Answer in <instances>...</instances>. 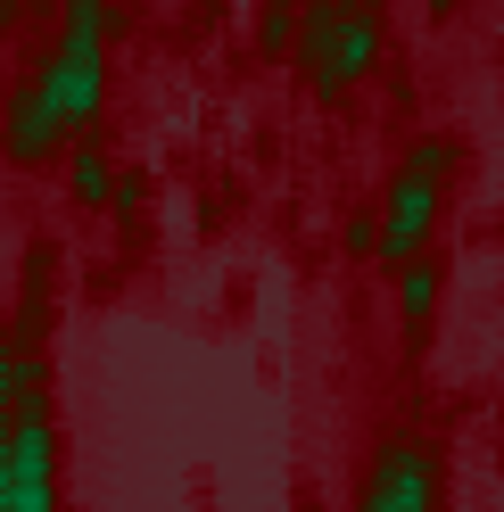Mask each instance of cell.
I'll return each mask as SVG.
<instances>
[{"label":"cell","instance_id":"obj_1","mask_svg":"<svg viewBox=\"0 0 504 512\" xmlns=\"http://www.w3.org/2000/svg\"><path fill=\"white\" fill-rule=\"evenodd\" d=\"M438 223V182L405 166V182L389 190V215H381V256H414Z\"/></svg>","mask_w":504,"mask_h":512},{"label":"cell","instance_id":"obj_2","mask_svg":"<svg viewBox=\"0 0 504 512\" xmlns=\"http://www.w3.org/2000/svg\"><path fill=\"white\" fill-rule=\"evenodd\" d=\"M42 91H50L58 124H83V116H100V50H75V42H67V50L50 58Z\"/></svg>","mask_w":504,"mask_h":512},{"label":"cell","instance_id":"obj_3","mask_svg":"<svg viewBox=\"0 0 504 512\" xmlns=\"http://www.w3.org/2000/svg\"><path fill=\"white\" fill-rule=\"evenodd\" d=\"M364 504H372V512H397V504L414 512V504H430V471H422L414 455H397L389 471H372V479H364Z\"/></svg>","mask_w":504,"mask_h":512},{"label":"cell","instance_id":"obj_4","mask_svg":"<svg viewBox=\"0 0 504 512\" xmlns=\"http://www.w3.org/2000/svg\"><path fill=\"white\" fill-rule=\"evenodd\" d=\"M58 133H67V124H58L50 91H25V108H17V124H9V149H17V157H50Z\"/></svg>","mask_w":504,"mask_h":512},{"label":"cell","instance_id":"obj_5","mask_svg":"<svg viewBox=\"0 0 504 512\" xmlns=\"http://www.w3.org/2000/svg\"><path fill=\"white\" fill-rule=\"evenodd\" d=\"M75 199H91V207L116 199V190H108V157H100V149H83V157H75Z\"/></svg>","mask_w":504,"mask_h":512},{"label":"cell","instance_id":"obj_6","mask_svg":"<svg viewBox=\"0 0 504 512\" xmlns=\"http://www.w3.org/2000/svg\"><path fill=\"white\" fill-rule=\"evenodd\" d=\"M17 397H34V364H25V356H9V347H0V413H9Z\"/></svg>","mask_w":504,"mask_h":512},{"label":"cell","instance_id":"obj_7","mask_svg":"<svg viewBox=\"0 0 504 512\" xmlns=\"http://www.w3.org/2000/svg\"><path fill=\"white\" fill-rule=\"evenodd\" d=\"M430 306H438V273H430V265H414V273H405V314L422 323Z\"/></svg>","mask_w":504,"mask_h":512},{"label":"cell","instance_id":"obj_8","mask_svg":"<svg viewBox=\"0 0 504 512\" xmlns=\"http://www.w3.org/2000/svg\"><path fill=\"white\" fill-rule=\"evenodd\" d=\"M257 34H265V50H290V34H298V17H290V9H265V25H257Z\"/></svg>","mask_w":504,"mask_h":512},{"label":"cell","instance_id":"obj_9","mask_svg":"<svg viewBox=\"0 0 504 512\" xmlns=\"http://www.w3.org/2000/svg\"><path fill=\"white\" fill-rule=\"evenodd\" d=\"M348 248H356V256H381V223H372V215H348Z\"/></svg>","mask_w":504,"mask_h":512},{"label":"cell","instance_id":"obj_10","mask_svg":"<svg viewBox=\"0 0 504 512\" xmlns=\"http://www.w3.org/2000/svg\"><path fill=\"white\" fill-rule=\"evenodd\" d=\"M430 9H455V0H430Z\"/></svg>","mask_w":504,"mask_h":512}]
</instances>
